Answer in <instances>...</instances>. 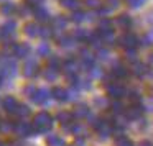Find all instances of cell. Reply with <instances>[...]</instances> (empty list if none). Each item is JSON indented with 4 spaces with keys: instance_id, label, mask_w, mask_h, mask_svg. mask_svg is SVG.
<instances>
[{
    "instance_id": "1",
    "label": "cell",
    "mask_w": 153,
    "mask_h": 146,
    "mask_svg": "<svg viewBox=\"0 0 153 146\" xmlns=\"http://www.w3.org/2000/svg\"><path fill=\"white\" fill-rule=\"evenodd\" d=\"M53 126V118L50 113L46 112H40L36 113L33 120V128H35V135H41V133H48Z\"/></svg>"
},
{
    "instance_id": "2",
    "label": "cell",
    "mask_w": 153,
    "mask_h": 146,
    "mask_svg": "<svg viewBox=\"0 0 153 146\" xmlns=\"http://www.w3.org/2000/svg\"><path fill=\"white\" fill-rule=\"evenodd\" d=\"M17 72V64L12 59H5L0 63V76L2 77H12Z\"/></svg>"
},
{
    "instance_id": "3",
    "label": "cell",
    "mask_w": 153,
    "mask_h": 146,
    "mask_svg": "<svg viewBox=\"0 0 153 146\" xmlns=\"http://www.w3.org/2000/svg\"><path fill=\"white\" fill-rule=\"evenodd\" d=\"M138 43H140L138 38H137L135 35H132V33H125L123 36L119 38V44H120V46H123L125 49H135Z\"/></svg>"
},
{
    "instance_id": "4",
    "label": "cell",
    "mask_w": 153,
    "mask_h": 146,
    "mask_svg": "<svg viewBox=\"0 0 153 146\" xmlns=\"http://www.w3.org/2000/svg\"><path fill=\"white\" fill-rule=\"evenodd\" d=\"M107 94H109V97H112V99H120V97H123L127 94V90L122 84L110 82V84H107Z\"/></svg>"
},
{
    "instance_id": "5",
    "label": "cell",
    "mask_w": 153,
    "mask_h": 146,
    "mask_svg": "<svg viewBox=\"0 0 153 146\" xmlns=\"http://www.w3.org/2000/svg\"><path fill=\"white\" fill-rule=\"evenodd\" d=\"M38 72H40V66H38L36 61H27V63L23 64V76L28 77V79H33V77L38 76Z\"/></svg>"
},
{
    "instance_id": "6",
    "label": "cell",
    "mask_w": 153,
    "mask_h": 146,
    "mask_svg": "<svg viewBox=\"0 0 153 146\" xmlns=\"http://www.w3.org/2000/svg\"><path fill=\"white\" fill-rule=\"evenodd\" d=\"M142 112H143V108H142V105H140V103H132V105H130L127 110H123L127 120H130V122L138 120L140 117H142Z\"/></svg>"
},
{
    "instance_id": "7",
    "label": "cell",
    "mask_w": 153,
    "mask_h": 146,
    "mask_svg": "<svg viewBox=\"0 0 153 146\" xmlns=\"http://www.w3.org/2000/svg\"><path fill=\"white\" fill-rule=\"evenodd\" d=\"M15 133L20 136H30V135H35V128L33 125H30L27 122H20L15 125Z\"/></svg>"
},
{
    "instance_id": "8",
    "label": "cell",
    "mask_w": 153,
    "mask_h": 146,
    "mask_svg": "<svg viewBox=\"0 0 153 146\" xmlns=\"http://www.w3.org/2000/svg\"><path fill=\"white\" fill-rule=\"evenodd\" d=\"M18 105H20V103H18L17 99L12 97V95L5 97V99L2 100V107H4V110H5V112H8V113H15V112H17V108H18Z\"/></svg>"
},
{
    "instance_id": "9",
    "label": "cell",
    "mask_w": 153,
    "mask_h": 146,
    "mask_svg": "<svg viewBox=\"0 0 153 146\" xmlns=\"http://www.w3.org/2000/svg\"><path fill=\"white\" fill-rule=\"evenodd\" d=\"M61 67H63V72L66 74L68 77L76 76V74H77V69H79V67H77V63H76L74 59H68V61H64Z\"/></svg>"
},
{
    "instance_id": "10",
    "label": "cell",
    "mask_w": 153,
    "mask_h": 146,
    "mask_svg": "<svg viewBox=\"0 0 153 146\" xmlns=\"http://www.w3.org/2000/svg\"><path fill=\"white\" fill-rule=\"evenodd\" d=\"M15 31H17V23L15 21H7V23L2 25V28H0V35L4 38H12L15 35Z\"/></svg>"
},
{
    "instance_id": "11",
    "label": "cell",
    "mask_w": 153,
    "mask_h": 146,
    "mask_svg": "<svg viewBox=\"0 0 153 146\" xmlns=\"http://www.w3.org/2000/svg\"><path fill=\"white\" fill-rule=\"evenodd\" d=\"M12 53H13L17 58H27L28 54H30V44H27V43H17L13 46V51H12Z\"/></svg>"
},
{
    "instance_id": "12",
    "label": "cell",
    "mask_w": 153,
    "mask_h": 146,
    "mask_svg": "<svg viewBox=\"0 0 153 146\" xmlns=\"http://www.w3.org/2000/svg\"><path fill=\"white\" fill-rule=\"evenodd\" d=\"M51 97L56 99L58 102H66V100H69V92L66 89H63V87H54L51 90Z\"/></svg>"
},
{
    "instance_id": "13",
    "label": "cell",
    "mask_w": 153,
    "mask_h": 146,
    "mask_svg": "<svg viewBox=\"0 0 153 146\" xmlns=\"http://www.w3.org/2000/svg\"><path fill=\"white\" fill-rule=\"evenodd\" d=\"M50 97H51V92H50V90H46V89H38L36 94H35V97H33L31 100H33L35 103H41V105H43V103L48 102V99H50Z\"/></svg>"
},
{
    "instance_id": "14",
    "label": "cell",
    "mask_w": 153,
    "mask_h": 146,
    "mask_svg": "<svg viewBox=\"0 0 153 146\" xmlns=\"http://www.w3.org/2000/svg\"><path fill=\"white\" fill-rule=\"evenodd\" d=\"M58 120H59V123L63 126H71V123H73V120H74V113L73 112H66V110H64V112H59L58 113V117H56Z\"/></svg>"
},
{
    "instance_id": "15",
    "label": "cell",
    "mask_w": 153,
    "mask_h": 146,
    "mask_svg": "<svg viewBox=\"0 0 153 146\" xmlns=\"http://www.w3.org/2000/svg\"><path fill=\"white\" fill-rule=\"evenodd\" d=\"M81 59H82V67L84 69H92L94 67V56L87 49L81 51Z\"/></svg>"
},
{
    "instance_id": "16",
    "label": "cell",
    "mask_w": 153,
    "mask_h": 146,
    "mask_svg": "<svg viewBox=\"0 0 153 146\" xmlns=\"http://www.w3.org/2000/svg\"><path fill=\"white\" fill-rule=\"evenodd\" d=\"M23 31H25L27 36L36 38V36H40L41 27H40V25H36V23H27V25H25V28H23Z\"/></svg>"
},
{
    "instance_id": "17",
    "label": "cell",
    "mask_w": 153,
    "mask_h": 146,
    "mask_svg": "<svg viewBox=\"0 0 153 146\" xmlns=\"http://www.w3.org/2000/svg\"><path fill=\"white\" fill-rule=\"evenodd\" d=\"M15 12H17V7H15L13 2H4V4L0 5V13L2 15H13Z\"/></svg>"
},
{
    "instance_id": "18",
    "label": "cell",
    "mask_w": 153,
    "mask_h": 146,
    "mask_svg": "<svg viewBox=\"0 0 153 146\" xmlns=\"http://www.w3.org/2000/svg\"><path fill=\"white\" fill-rule=\"evenodd\" d=\"M66 25H68V20L64 17H54L53 18V23H51V28H53V31L54 30H59V31H63L64 28H66Z\"/></svg>"
},
{
    "instance_id": "19",
    "label": "cell",
    "mask_w": 153,
    "mask_h": 146,
    "mask_svg": "<svg viewBox=\"0 0 153 146\" xmlns=\"http://www.w3.org/2000/svg\"><path fill=\"white\" fill-rule=\"evenodd\" d=\"M33 15H35V18H36L38 21H48V20H50V12H48L46 8H43V7L35 8Z\"/></svg>"
},
{
    "instance_id": "20",
    "label": "cell",
    "mask_w": 153,
    "mask_h": 146,
    "mask_svg": "<svg viewBox=\"0 0 153 146\" xmlns=\"http://www.w3.org/2000/svg\"><path fill=\"white\" fill-rule=\"evenodd\" d=\"M74 36L73 35H63V36H59L58 38V44L59 46H63V48H71L74 44Z\"/></svg>"
},
{
    "instance_id": "21",
    "label": "cell",
    "mask_w": 153,
    "mask_h": 146,
    "mask_svg": "<svg viewBox=\"0 0 153 146\" xmlns=\"http://www.w3.org/2000/svg\"><path fill=\"white\" fill-rule=\"evenodd\" d=\"M97 35H99L100 41L105 44H112L114 41H115V36H114V31H97Z\"/></svg>"
},
{
    "instance_id": "22",
    "label": "cell",
    "mask_w": 153,
    "mask_h": 146,
    "mask_svg": "<svg viewBox=\"0 0 153 146\" xmlns=\"http://www.w3.org/2000/svg\"><path fill=\"white\" fill-rule=\"evenodd\" d=\"M127 72H128V71H127V67L122 66V64H117V66L112 67V76L115 77V79H122V77H125Z\"/></svg>"
},
{
    "instance_id": "23",
    "label": "cell",
    "mask_w": 153,
    "mask_h": 146,
    "mask_svg": "<svg viewBox=\"0 0 153 146\" xmlns=\"http://www.w3.org/2000/svg\"><path fill=\"white\" fill-rule=\"evenodd\" d=\"M74 117L76 118H84V117H89V107L84 105V103H81V105H77L76 108H74Z\"/></svg>"
},
{
    "instance_id": "24",
    "label": "cell",
    "mask_w": 153,
    "mask_h": 146,
    "mask_svg": "<svg viewBox=\"0 0 153 146\" xmlns=\"http://www.w3.org/2000/svg\"><path fill=\"white\" fill-rule=\"evenodd\" d=\"M117 25H119L120 28H130V25H132V18H130V15H127V13L119 15V18H117Z\"/></svg>"
},
{
    "instance_id": "25",
    "label": "cell",
    "mask_w": 153,
    "mask_h": 146,
    "mask_svg": "<svg viewBox=\"0 0 153 146\" xmlns=\"http://www.w3.org/2000/svg\"><path fill=\"white\" fill-rule=\"evenodd\" d=\"M30 113H31L30 107H27V105H23V103H20V105H18V108H17V112H15V115H17L18 118H27Z\"/></svg>"
},
{
    "instance_id": "26",
    "label": "cell",
    "mask_w": 153,
    "mask_h": 146,
    "mask_svg": "<svg viewBox=\"0 0 153 146\" xmlns=\"http://www.w3.org/2000/svg\"><path fill=\"white\" fill-rule=\"evenodd\" d=\"M36 53H38V56H41V58H48V56H50V53H51L50 44H48L46 41H43V43H41L40 46H38Z\"/></svg>"
},
{
    "instance_id": "27",
    "label": "cell",
    "mask_w": 153,
    "mask_h": 146,
    "mask_svg": "<svg viewBox=\"0 0 153 146\" xmlns=\"http://www.w3.org/2000/svg\"><path fill=\"white\" fill-rule=\"evenodd\" d=\"M46 143H48V146H64L63 138H59V136H56V135H50L46 139Z\"/></svg>"
},
{
    "instance_id": "28",
    "label": "cell",
    "mask_w": 153,
    "mask_h": 146,
    "mask_svg": "<svg viewBox=\"0 0 153 146\" xmlns=\"http://www.w3.org/2000/svg\"><path fill=\"white\" fill-rule=\"evenodd\" d=\"M86 15H87V13H84V12L76 10V12H73V15H71V20H73L74 23H81V21L86 20Z\"/></svg>"
},
{
    "instance_id": "29",
    "label": "cell",
    "mask_w": 153,
    "mask_h": 146,
    "mask_svg": "<svg viewBox=\"0 0 153 146\" xmlns=\"http://www.w3.org/2000/svg\"><path fill=\"white\" fill-rule=\"evenodd\" d=\"M97 31H112V21H110L109 18H104V20H100L99 30H97Z\"/></svg>"
},
{
    "instance_id": "30",
    "label": "cell",
    "mask_w": 153,
    "mask_h": 146,
    "mask_svg": "<svg viewBox=\"0 0 153 146\" xmlns=\"http://www.w3.org/2000/svg\"><path fill=\"white\" fill-rule=\"evenodd\" d=\"M43 76H45V79H46V80H54V79H56V76H58V71L53 69V67H46L45 72H43Z\"/></svg>"
},
{
    "instance_id": "31",
    "label": "cell",
    "mask_w": 153,
    "mask_h": 146,
    "mask_svg": "<svg viewBox=\"0 0 153 146\" xmlns=\"http://www.w3.org/2000/svg\"><path fill=\"white\" fill-rule=\"evenodd\" d=\"M36 90H38V89L33 86V84H28V86H25V87H23V94H25L27 97H30V99H33V97H35Z\"/></svg>"
},
{
    "instance_id": "32",
    "label": "cell",
    "mask_w": 153,
    "mask_h": 146,
    "mask_svg": "<svg viewBox=\"0 0 153 146\" xmlns=\"http://www.w3.org/2000/svg\"><path fill=\"white\" fill-rule=\"evenodd\" d=\"M87 35H89L87 31H84V30H81V28H77V30L74 31L73 36H74V40H76V41H86V40H87Z\"/></svg>"
},
{
    "instance_id": "33",
    "label": "cell",
    "mask_w": 153,
    "mask_h": 146,
    "mask_svg": "<svg viewBox=\"0 0 153 146\" xmlns=\"http://www.w3.org/2000/svg\"><path fill=\"white\" fill-rule=\"evenodd\" d=\"M115 143H117V146H133V143L130 141L128 138H125L123 135H119L115 138Z\"/></svg>"
},
{
    "instance_id": "34",
    "label": "cell",
    "mask_w": 153,
    "mask_h": 146,
    "mask_svg": "<svg viewBox=\"0 0 153 146\" xmlns=\"http://www.w3.org/2000/svg\"><path fill=\"white\" fill-rule=\"evenodd\" d=\"M61 5H63L64 8L74 10V8H77V5H79V0H61Z\"/></svg>"
},
{
    "instance_id": "35",
    "label": "cell",
    "mask_w": 153,
    "mask_h": 146,
    "mask_svg": "<svg viewBox=\"0 0 153 146\" xmlns=\"http://www.w3.org/2000/svg\"><path fill=\"white\" fill-rule=\"evenodd\" d=\"M61 66H63V64H61L59 58H56V56H51V58H50V61H48V67H53V69L58 71Z\"/></svg>"
},
{
    "instance_id": "36",
    "label": "cell",
    "mask_w": 153,
    "mask_h": 146,
    "mask_svg": "<svg viewBox=\"0 0 153 146\" xmlns=\"http://www.w3.org/2000/svg\"><path fill=\"white\" fill-rule=\"evenodd\" d=\"M133 72H135L137 76H145V74L148 72V67H146L145 64H135V67H133Z\"/></svg>"
},
{
    "instance_id": "37",
    "label": "cell",
    "mask_w": 153,
    "mask_h": 146,
    "mask_svg": "<svg viewBox=\"0 0 153 146\" xmlns=\"http://www.w3.org/2000/svg\"><path fill=\"white\" fill-rule=\"evenodd\" d=\"M40 36H41V38H45V40L51 38V36H53V28H51V27H41Z\"/></svg>"
},
{
    "instance_id": "38",
    "label": "cell",
    "mask_w": 153,
    "mask_h": 146,
    "mask_svg": "<svg viewBox=\"0 0 153 146\" xmlns=\"http://www.w3.org/2000/svg\"><path fill=\"white\" fill-rule=\"evenodd\" d=\"M43 2L45 0H25V5H28L30 8H40L41 5H43Z\"/></svg>"
},
{
    "instance_id": "39",
    "label": "cell",
    "mask_w": 153,
    "mask_h": 146,
    "mask_svg": "<svg viewBox=\"0 0 153 146\" xmlns=\"http://www.w3.org/2000/svg\"><path fill=\"white\" fill-rule=\"evenodd\" d=\"M86 5L89 8H92V10H99L102 7V2L100 0H86Z\"/></svg>"
},
{
    "instance_id": "40",
    "label": "cell",
    "mask_w": 153,
    "mask_h": 146,
    "mask_svg": "<svg viewBox=\"0 0 153 146\" xmlns=\"http://www.w3.org/2000/svg\"><path fill=\"white\" fill-rule=\"evenodd\" d=\"M110 110H112L114 113H120V112H123V107H122V103H120L119 100H115V102L110 103Z\"/></svg>"
},
{
    "instance_id": "41",
    "label": "cell",
    "mask_w": 153,
    "mask_h": 146,
    "mask_svg": "<svg viewBox=\"0 0 153 146\" xmlns=\"http://www.w3.org/2000/svg\"><path fill=\"white\" fill-rule=\"evenodd\" d=\"M128 99H130V102H132V103H140L142 97H140L138 92H132V94H128Z\"/></svg>"
},
{
    "instance_id": "42",
    "label": "cell",
    "mask_w": 153,
    "mask_h": 146,
    "mask_svg": "<svg viewBox=\"0 0 153 146\" xmlns=\"http://www.w3.org/2000/svg\"><path fill=\"white\" fill-rule=\"evenodd\" d=\"M125 58L130 61H135L137 59V51L135 49H125Z\"/></svg>"
},
{
    "instance_id": "43",
    "label": "cell",
    "mask_w": 153,
    "mask_h": 146,
    "mask_svg": "<svg viewBox=\"0 0 153 146\" xmlns=\"http://www.w3.org/2000/svg\"><path fill=\"white\" fill-rule=\"evenodd\" d=\"M31 10H33V8H30L28 5H25V7H20V8H18V13H20V17H27V15L30 13Z\"/></svg>"
},
{
    "instance_id": "44",
    "label": "cell",
    "mask_w": 153,
    "mask_h": 146,
    "mask_svg": "<svg viewBox=\"0 0 153 146\" xmlns=\"http://www.w3.org/2000/svg\"><path fill=\"white\" fill-rule=\"evenodd\" d=\"M127 2H128L130 7L137 8V7H140V5H143V2H145V0H127Z\"/></svg>"
},
{
    "instance_id": "45",
    "label": "cell",
    "mask_w": 153,
    "mask_h": 146,
    "mask_svg": "<svg viewBox=\"0 0 153 146\" xmlns=\"http://www.w3.org/2000/svg\"><path fill=\"white\" fill-rule=\"evenodd\" d=\"M107 54H109L107 49H99L97 51V58H100V59H107Z\"/></svg>"
},
{
    "instance_id": "46",
    "label": "cell",
    "mask_w": 153,
    "mask_h": 146,
    "mask_svg": "<svg viewBox=\"0 0 153 146\" xmlns=\"http://www.w3.org/2000/svg\"><path fill=\"white\" fill-rule=\"evenodd\" d=\"M110 2V7H117L119 5V0H109Z\"/></svg>"
},
{
    "instance_id": "47",
    "label": "cell",
    "mask_w": 153,
    "mask_h": 146,
    "mask_svg": "<svg viewBox=\"0 0 153 146\" xmlns=\"http://www.w3.org/2000/svg\"><path fill=\"white\" fill-rule=\"evenodd\" d=\"M73 146H84V143H82V139H79V141H77V143H74V145Z\"/></svg>"
},
{
    "instance_id": "48",
    "label": "cell",
    "mask_w": 153,
    "mask_h": 146,
    "mask_svg": "<svg viewBox=\"0 0 153 146\" xmlns=\"http://www.w3.org/2000/svg\"><path fill=\"white\" fill-rule=\"evenodd\" d=\"M140 146H153V145H152V143H150V141H143V143H142V145H140Z\"/></svg>"
},
{
    "instance_id": "49",
    "label": "cell",
    "mask_w": 153,
    "mask_h": 146,
    "mask_svg": "<svg viewBox=\"0 0 153 146\" xmlns=\"http://www.w3.org/2000/svg\"><path fill=\"white\" fill-rule=\"evenodd\" d=\"M0 86H2V76H0Z\"/></svg>"
},
{
    "instance_id": "50",
    "label": "cell",
    "mask_w": 153,
    "mask_h": 146,
    "mask_svg": "<svg viewBox=\"0 0 153 146\" xmlns=\"http://www.w3.org/2000/svg\"><path fill=\"white\" fill-rule=\"evenodd\" d=\"M0 146H4V145H2V143H0Z\"/></svg>"
}]
</instances>
